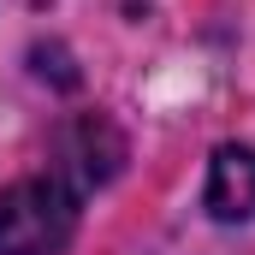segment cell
Returning <instances> with one entry per match:
<instances>
[{
    "mask_svg": "<svg viewBox=\"0 0 255 255\" xmlns=\"http://www.w3.org/2000/svg\"><path fill=\"white\" fill-rule=\"evenodd\" d=\"M77 238V190L42 172L0 190V255H65Z\"/></svg>",
    "mask_w": 255,
    "mask_h": 255,
    "instance_id": "cell-1",
    "label": "cell"
},
{
    "mask_svg": "<svg viewBox=\"0 0 255 255\" xmlns=\"http://www.w3.org/2000/svg\"><path fill=\"white\" fill-rule=\"evenodd\" d=\"M119 160H125V136L107 125L101 113H83V119H71L54 136V178H65L77 196L107 184L119 172Z\"/></svg>",
    "mask_w": 255,
    "mask_h": 255,
    "instance_id": "cell-2",
    "label": "cell"
},
{
    "mask_svg": "<svg viewBox=\"0 0 255 255\" xmlns=\"http://www.w3.org/2000/svg\"><path fill=\"white\" fill-rule=\"evenodd\" d=\"M208 214L214 220H255V154L226 142L208 166Z\"/></svg>",
    "mask_w": 255,
    "mask_h": 255,
    "instance_id": "cell-3",
    "label": "cell"
}]
</instances>
